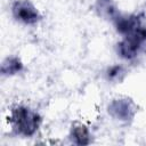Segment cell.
I'll return each instance as SVG.
<instances>
[{
    "label": "cell",
    "instance_id": "7a4b0ae2",
    "mask_svg": "<svg viewBox=\"0 0 146 146\" xmlns=\"http://www.w3.org/2000/svg\"><path fill=\"white\" fill-rule=\"evenodd\" d=\"M146 43V27L138 26L132 32L125 34V38L117 44V51L121 57L131 59L138 55Z\"/></svg>",
    "mask_w": 146,
    "mask_h": 146
},
{
    "label": "cell",
    "instance_id": "8992f818",
    "mask_svg": "<svg viewBox=\"0 0 146 146\" xmlns=\"http://www.w3.org/2000/svg\"><path fill=\"white\" fill-rule=\"evenodd\" d=\"M71 138L78 145H87L90 143V135L88 128L84 124L76 123L72 125L71 129Z\"/></svg>",
    "mask_w": 146,
    "mask_h": 146
},
{
    "label": "cell",
    "instance_id": "277c9868",
    "mask_svg": "<svg viewBox=\"0 0 146 146\" xmlns=\"http://www.w3.org/2000/svg\"><path fill=\"white\" fill-rule=\"evenodd\" d=\"M108 113L116 120L130 121L136 113L135 104L128 98L113 99L108 105Z\"/></svg>",
    "mask_w": 146,
    "mask_h": 146
},
{
    "label": "cell",
    "instance_id": "6da1fadb",
    "mask_svg": "<svg viewBox=\"0 0 146 146\" xmlns=\"http://www.w3.org/2000/svg\"><path fill=\"white\" fill-rule=\"evenodd\" d=\"M9 122L16 133L30 137L38 130L41 123V117L38 113L31 111L27 107L17 106L11 110Z\"/></svg>",
    "mask_w": 146,
    "mask_h": 146
},
{
    "label": "cell",
    "instance_id": "9c48e42d",
    "mask_svg": "<svg viewBox=\"0 0 146 146\" xmlns=\"http://www.w3.org/2000/svg\"><path fill=\"white\" fill-rule=\"evenodd\" d=\"M122 73H123L122 66L115 65V66H112V67L108 68V71H107V78L110 80H116Z\"/></svg>",
    "mask_w": 146,
    "mask_h": 146
},
{
    "label": "cell",
    "instance_id": "5b68a950",
    "mask_svg": "<svg viewBox=\"0 0 146 146\" xmlns=\"http://www.w3.org/2000/svg\"><path fill=\"white\" fill-rule=\"evenodd\" d=\"M140 15H131V16H119L114 23L117 32L121 34H128L140 26Z\"/></svg>",
    "mask_w": 146,
    "mask_h": 146
},
{
    "label": "cell",
    "instance_id": "3957f363",
    "mask_svg": "<svg viewBox=\"0 0 146 146\" xmlns=\"http://www.w3.org/2000/svg\"><path fill=\"white\" fill-rule=\"evenodd\" d=\"M11 9L15 18L25 24H34L40 19L39 11L29 0H16Z\"/></svg>",
    "mask_w": 146,
    "mask_h": 146
},
{
    "label": "cell",
    "instance_id": "ba28073f",
    "mask_svg": "<svg viewBox=\"0 0 146 146\" xmlns=\"http://www.w3.org/2000/svg\"><path fill=\"white\" fill-rule=\"evenodd\" d=\"M23 68L22 62L17 57H8L6 60H3L1 65V73L9 75V74H15L19 72Z\"/></svg>",
    "mask_w": 146,
    "mask_h": 146
},
{
    "label": "cell",
    "instance_id": "52a82bcc",
    "mask_svg": "<svg viewBox=\"0 0 146 146\" xmlns=\"http://www.w3.org/2000/svg\"><path fill=\"white\" fill-rule=\"evenodd\" d=\"M96 8L99 13V15L112 19L113 22L120 16V14L117 13L115 6L113 5L112 0H97L96 2Z\"/></svg>",
    "mask_w": 146,
    "mask_h": 146
}]
</instances>
